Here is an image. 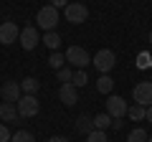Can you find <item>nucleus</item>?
<instances>
[{"label":"nucleus","mask_w":152,"mask_h":142,"mask_svg":"<svg viewBox=\"0 0 152 142\" xmlns=\"http://www.w3.org/2000/svg\"><path fill=\"white\" fill-rule=\"evenodd\" d=\"M18 36H20V28H18V23H15V20H5V23H0V43H3V46L15 43Z\"/></svg>","instance_id":"423d86ee"},{"label":"nucleus","mask_w":152,"mask_h":142,"mask_svg":"<svg viewBox=\"0 0 152 142\" xmlns=\"http://www.w3.org/2000/svg\"><path fill=\"white\" fill-rule=\"evenodd\" d=\"M13 132L8 130V124H0V142H10Z\"/></svg>","instance_id":"393cba45"},{"label":"nucleus","mask_w":152,"mask_h":142,"mask_svg":"<svg viewBox=\"0 0 152 142\" xmlns=\"http://www.w3.org/2000/svg\"><path fill=\"white\" fill-rule=\"evenodd\" d=\"M76 132H81V135H89V132H94V119L86 114H81L79 119H76Z\"/></svg>","instance_id":"4468645a"},{"label":"nucleus","mask_w":152,"mask_h":142,"mask_svg":"<svg viewBox=\"0 0 152 142\" xmlns=\"http://www.w3.org/2000/svg\"><path fill=\"white\" fill-rule=\"evenodd\" d=\"M86 142H107V135H104V130H94L86 135Z\"/></svg>","instance_id":"b1692460"},{"label":"nucleus","mask_w":152,"mask_h":142,"mask_svg":"<svg viewBox=\"0 0 152 142\" xmlns=\"http://www.w3.org/2000/svg\"><path fill=\"white\" fill-rule=\"evenodd\" d=\"M127 117H129L132 122H142V119H147V107H142V104H132L129 109H127Z\"/></svg>","instance_id":"ddd939ff"},{"label":"nucleus","mask_w":152,"mask_h":142,"mask_svg":"<svg viewBox=\"0 0 152 142\" xmlns=\"http://www.w3.org/2000/svg\"><path fill=\"white\" fill-rule=\"evenodd\" d=\"M0 119H3V122H18V119H20L18 107L10 104V102H3V104H0Z\"/></svg>","instance_id":"f8f14e48"},{"label":"nucleus","mask_w":152,"mask_h":142,"mask_svg":"<svg viewBox=\"0 0 152 142\" xmlns=\"http://www.w3.org/2000/svg\"><path fill=\"white\" fill-rule=\"evenodd\" d=\"M122 124H124L122 119H114V122H112V127H114V130H122Z\"/></svg>","instance_id":"cd10ccee"},{"label":"nucleus","mask_w":152,"mask_h":142,"mask_svg":"<svg viewBox=\"0 0 152 142\" xmlns=\"http://www.w3.org/2000/svg\"><path fill=\"white\" fill-rule=\"evenodd\" d=\"M10 142H36V137H33L31 132H26V130H18L15 135L10 137Z\"/></svg>","instance_id":"4be33fe9"},{"label":"nucleus","mask_w":152,"mask_h":142,"mask_svg":"<svg viewBox=\"0 0 152 142\" xmlns=\"http://www.w3.org/2000/svg\"><path fill=\"white\" fill-rule=\"evenodd\" d=\"M48 142H69V140H66V137H61V135H58V137H51Z\"/></svg>","instance_id":"c85d7f7f"},{"label":"nucleus","mask_w":152,"mask_h":142,"mask_svg":"<svg viewBox=\"0 0 152 142\" xmlns=\"http://www.w3.org/2000/svg\"><path fill=\"white\" fill-rule=\"evenodd\" d=\"M147 122H150V124H152V104H150V107H147Z\"/></svg>","instance_id":"c756f323"},{"label":"nucleus","mask_w":152,"mask_h":142,"mask_svg":"<svg viewBox=\"0 0 152 142\" xmlns=\"http://www.w3.org/2000/svg\"><path fill=\"white\" fill-rule=\"evenodd\" d=\"M147 41H150V43H152V31H150V36H147Z\"/></svg>","instance_id":"7c9ffc66"},{"label":"nucleus","mask_w":152,"mask_h":142,"mask_svg":"<svg viewBox=\"0 0 152 142\" xmlns=\"http://www.w3.org/2000/svg\"><path fill=\"white\" fill-rule=\"evenodd\" d=\"M91 64L96 66V71L109 74V71L114 69V64H117V56H114L112 48H102V51H96V56L91 59Z\"/></svg>","instance_id":"20e7f679"},{"label":"nucleus","mask_w":152,"mask_h":142,"mask_svg":"<svg viewBox=\"0 0 152 142\" xmlns=\"http://www.w3.org/2000/svg\"><path fill=\"white\" fill-rule=\"evenodd\" d=\"M15 107H18V114H20V119H31V117H36L38 112H41V104H38L36 94H23L20 102H18Z\"/></svg>","instance_id":"7ed1b4c3"},{"label":"nucleus","mask_w":152,"mask_h":142,"mask_svg":"<svg viewBox=\"0 0 152 142\" xmlns=\"http://www.w3.org/2000/svg\"><path fill=\"white\" fill-rule=\"evenodd\" d=\"M48 5H53V8H66V5H69V0H48Z\"/></svg>","instance_id":"bb28decb"},{"label":"nucleus","mask_w":152,"mask_h":142,"mask_svg":"<svg viewBox=\"0 0 152 142\" xmlns=\"http://www.w3.org/2000/svg\"><path fill=\"white\" fill-rule=\"evenodd\" d=\"M48 66H51V69H56V71L64 69V66H66V56L58 53V51H51V56H48Z\"/></svg>","instance_id":"f3484780"},{"label":"nucleus","mask_w":152,"mask_h":142,"mask_svg":"<svg viewBox=\"0 0 152 142\" xmlns=\"http://www.w3.org/2000/svg\"><path fill=\"white\" fill-rule=\"evenodd\" d=\"M58 20H61L58 8H53V5H43L41 10H38V15H36V26H38V28H43L46 33H48V31H56Z\"/></svg>","instance_id":"f257e3e1"},{"label":"nucleus","mask_w":152,"mask_h":142,"mask_svg":"<svg viewBox=\"0 0 152 142\" xmlns=\"http://www.w3.org/2000/svg\"><path fill=\"white\" fill-rule=\"evenodd\" d=\"M112 86H114V79L109 76V74H102V76L96 79V91L109 94V91H112Z\"/></svg>","instance_id":"dca6fc26"},{"label":"nucleus","mask_w":152,"mask_h":142,"mask_svg":"<svg viewBox=\"0 0 152 142\" xmlns=\"http://www.w3.org/2000/svg\"><path fill=\"white\" fill-rule=\"evenodd\" d=\"M127 109H129V104H127L122 97H109L107 99V114L112 117V119H122V117H127Z\"/></svg>","instance_id":"0eeeda50"},{"label":"nucleus","mask_w":152,"mask_h":142,"mask_svg":"<svg viewBox=\"0 0 152 142\" xmlns=\"http://www.w3.org/2000/svg\"><path fill=\"white\" fill-rule=\"evenodd\" d=\"M58 99L66 104V107H74L76 102H79V89L74 86V84H61V89H58Z\"/></svg>","instance_id":"9b49d317"},{"label":"nucleus","mask_w":152,"mask_h":142,"mask_svg":"<svg viewBox=\"0 0 152 142\" xmlns=\"http://www.w3.org/2000/svg\"><path fill=\"white\" fill-rule=\"evenodd\" d=\"M66 64L71 66V69H86L89 64H91V56L86 53V48H81V46H71V48H66Z\"/></svg>","instance_id":"f03ea898"},{"label":"nucleus","mask_w":152,"mask_h":142,"mask_svg":"<svg viewBox=\"0 0 152 142\" xmlns=\"http://www.w3.org/2000/svg\"><path fill=\"white\" fill-rule=\"evenodd\" d=\"M112 117L107 114V112H104V114H96L94 117V130H107V127H112Z\"/></svg>","instance_id":"aec40b11"},{"label":"nucleus","mask_w":152,"mask_h":142,"mask_svg":"<svg viewBox=\"0 0 152 142\" xmlns=\"http://www.w3.org/2000/svg\"><path fill=\"white\" fill-rule=\"evenodd\" d=\"M38 86H41V81H38V79H33V76H28V79H23V81H20L23 94H36Z\"/></svg>","instance_id":"a211bd4d"},{"label":"nucleus","mask_w":152,"mask_h":142,"mask_svg":"<svg viewBox=\"0 0 152 142\" xmlns=\"http://www.w3.org/2000/svg\"><path fill=\"white\" fill-rule=\"evenodd\" d=\"M0 94H3V99L10 104H18L23 97V89H20V81H5L3 86H0Z\"/></svg>","instance_id":"9d476101"},{"label":"nucleus","mask_w":152,"mask_h":142,"mask_svg":"<svg viewBox=\"0 0 152 142\" xmlns=\"http://www.w3.org/2000/svg\"><path fill=\"white\" fill-rule=\"evenodd\" d=\"M137 64L145 69V66H150V53H140V59H137Z\"/></svg>","instance_id":"a878e982"},{"label":"nucleus","mask_w":152,"mask_h":142,"mask_svg":"<svg viewBox=\"0 0 152 142\" xmlns=\"http://www.w3.org/2000/svg\"><path fill=\"white\" fill-rule=\"evenodd\" d=\"M71 79H74V69H71V66H64V69H58V81L69 84Z\"/></svg>","instance_id":"5701e85b"},{"label":"nucleus","mask_w":152,"mask_h":142,"mask_svg":"<svg viewBox=\"0 0 152 142\" xmlns=\"http://www.w3.org/2000/svg\"><path fill=\"white\" fill-rule=\"evenodd\" d=\"M64 18L69 23H74V26H81V23L89 18V10H86L84 3H69V5L64 8Z\"/></svg>","instance_id":"39448f33"},{"label":"nucleus","mask_w":152,"mask_h":142,"mask_svg":"<svg viewBox=\"0 0 152 142\" xmlns=\"http://www.w3.org/2000/svg\"><path fill=\"white\" fill-rule=\"evenodd\" d=\"M41 41H43V43L48 46L51 51H58V46H61V36H58V31H48Z\"/></svg>","instance_id":"2eb2a0df"},{"label":"nucleus","mask_w":152,"mask_h":142,"mask_svg":"<svg viewBox=\"0 0 152 142\" xmlns=\"http://www.w3.org/2000/svg\"><path fill=\"white\" fill-rule=\"evenodd\" d=\"M127 142H147V132L142 130V127H134V130L129 132V137H127Z\"/></svg>","instance_id":"412c9836"},{"label":"nucleus","mask_w":152,"mask_h":142,"mask_svg":"<svg viewBox=\"0 0 152 142\" xmlns=\"http://www.w3.org/2000/svg\"><path fill=\"white\" fill-rule=\"evenodd\" d=\"M132 97H134V104L150 107L152 104V81H140L134 89H132Z\"/></svg>","instance_id":"6e6552de"},{"label":"nucleus","mask_w":152,"mask_h":142,"mask_svg":"<svg viewBox=\"0 0 152 142\" xmlns=\"http://www.w3.org/2000/svg\"><path fill=\"white\" fill-rule=\"evenodd\" d=\"M18 41H20V46L26 51H33L38 46V41H41V36H38V28L36 26H26L20 31V36H18Z\"/></svg>","instance_id":"1a4fd4ad"},{"label":"nucleus","mask_w":152,"mask_h":142,"mask_svg":"<svg viewBox=\"0 0 152 142\" xmlns=\"http://www.w3.org/2000/svg\"><path fill=\"white\" fill-rule=\"evenodd\" d=\"M147 142H152V137H147Z\"/></svg>","instance_id":"2f4dec72"},{"label":"nucleus","mask_w":152,"mask_h":142,"mask_svg":"<svg viewBox=\"0 0 152 142\" xmlns=\"http://www.w3.org/2000/svg\"><path fill=\"white\" fill-rule=\"evenodd\" d=\"M71 84H74L76 89H81L89 84V76H86V71L84 69H74V79H71Z\"/></svg>","instance_id":"6ab92c4d"}]
</instances>
